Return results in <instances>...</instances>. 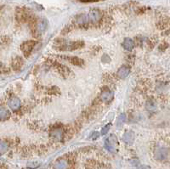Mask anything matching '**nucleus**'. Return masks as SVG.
Here are the masks:
<instances>
[{
  "label": "nucleus",
  "mask_w": 170,
  "mask_h": 169,
  "mask_svg": "<svg viewBox=\"0 0 170 169\" xmlns=\"http://www.w3.org/2000/svg\"><path fill=\"white\" fill-rule=\"evenodd\" d=\"M36 46V42L35 41H27L24 42L21 45H20V49L23 53V55L26 57H28L29 55H31V53L33 50V49Z\"/></svg>",
  "instance_id": "obj_1"
},
{
  "label": "nucleus",
  "mask_w": 170,
  "mask_h": 169,
  "mask_svg": "<svg viewBox=\"0 0 170 169\" xmlns=\"http://www.w3.org/2000/svg\"><path fill=\"white\" fill-rule=\"evenodd\" d=\"M87 16L89 22L96 23V22L100 20L101 17H102V14L98 9H92L91 11H89V14H87Z\"/></svg>",
  "instance_id": "obj_2"
},
{
  "label": "nucleus",
  "mask_w": 170,
  "mask_h": 169,
  "mask_svg": "<svg viewBox=\"0 0 170 169\" xmlns=\"http://www.w3.org/2000/svg\"><path fill=\"white\" fill-rule=\"evenodd\" d=\"M155 158L158 161H164L168 156V150L164 147H158L155 150Z\"/></svg>",
  "instance_id": "obj_3"
},
{
  "label": "nucleus",
  "mask_w": 170,
  "mask_h": 169,
  "mask_svg": "<svg viewBox=\"0 0 170 169\" xmlns=\"http://www.w3.org/2000/svg\"><path fill=\"white\" fill-rule=\"evenodd\" d=\"M116 146H117V138L114 134H111L105 142V146H106L107 150H109L111 152H114Z\"/></svg>",
  "instance_id": "obj_4"
},
{
  "label": "nucleus",
  "mask_w": 170,
  "mask_h": 169,
  "mask_svg": "<svg viewBox=\"0 0 170 169\" xmlns=\"http://www.w3.org/2000/svg\"><path fill=\"white\" fill-rule=\"evenodd\" d=\"M8 106L9 107L13 110H18L20 107V101L19 99L17 97L13 96L11 98H9V99L8 100Z\"/></svg>",
  "instance_id": "obj_5"
},
{
  "label": "nucleus",
  "mask_w": 170,
  "mask_h": 169,
  "mask_svg": "<svg viewBox=\"0 0 170 169\" xmlns=\"http://www.w3.org/2000/svg\"><path fill=\"white\" fill-rule=\"evenodd\" d=\"M113 96H114V94H113L112 91L105 90L103 91L102 93H101V95H100V98H101V100H102L103 102L108 103L112 100Z\"/></svg>",
  "instance_id": "obj_6"
},
{
  "label": "nucleus",
  "mask_w": 170,
  "mask_h": 169,
  "mask_svg": "<svg viewBox=\"0 0 170 169\" xmlns=\"http://www.w3.org/2000/svg\"><path fill=\"white\" fill-rule=\"evenodd\" d=\"M123 140L128 145H132L135 141V134L132 131H127L123 134Z\"/></svg>",
  "instance_id": "obj_7"
},
{
  "label": "nucleus",
  "mask_w": 170,
  "mask_h": 169,
  "mask_svg": "<svg viewBox=\"0 0 170 169\" xmlns=\"http://www.w3.org/2000/svg\"><path fill=\"white\" fill-rule=\"evenodd\" d=\"M69 162L66 159H59L56 161L54 168L55 169H68Z\"/></svg>",
  "instance_id": "obj_8"
},
{
  "label": "nucleus",
  "mask_w": 170,
  "mask_h": 169,
  "mask_svg": "<svg viewBox=\"0 0 170 169\" xmlns=\"http://www.w3.org/2000/svg\"><path fill=\"white\" fill-rule=\"evenodd\" d=\"M129 73H130V67L128 66H123L119 68L118 71V76L120 78H126Z\"/></svg>",
  "instance_id": "obj_9"
},
{
  "label": "nucleus",
  "mask_w": 170,
  "mask_h": 169,
  "mask_svg": "<svg viewBox=\"0 0 170 169\" xmlns=\"http://www.w3.org/2000/svg\"><path fill=\"white\" fill-rule=\"evenodd\" d=\"M123 48L126 49V50H132L134 47H135V43L134 41L129 38H126L123 40Z\"/></svg>",
  "instance_id": "obj_10"
},
{
  "label": "nucleus",
  "mask_w": 170,
  "mask_h": 169,
  "mask_svg": "<svg viewBox=\"0 0 170 169\" xmlns=\"http://www.w3.org/2000/svg\"><path fill=\"white\" fill-rule=\"evenodd\" d=\"M47 26H48V23H47V21H46V20H38V23H37L36 29H37V31H38V32H43L46 30Z\"/></svg>",
  "instance_id": "obj_11"
},
{
  "label": "nucleus",
  "mask_w": 170,
  "mask_h": 169,
  "mask_svg": "<svg viewBox=\"0 0 170 169\" xmlns=\"http://www.w3.org/2000/svg\"><path fill=\"white\" fill-rule=\"evenodd\" d=\"M22 59L20 57H16V59H14L13 63H12V67L14 68V70H18L20 69L21 66H22Z\"/></svg>",
  "instance_id": "obj_12"
},
{
  "label": "nucleus",
  "mask_w": 170,
  "mask_h": 169,
  "mask_svg": "<svg viewBox=\"0 0 170 169\" xmlns=\"http://www.w3.org/2000/svg\"><path fill=\"white\" fill-rule=\"evenodd\" d=\"M9 117V110L3 106H0V120H5Z\"/></svg>",
  "instance_id": "obj_13"
},
{
  "label": "nucleus",
  "mask_w": 170,
  "mask_h": 169,
  "mask_svg": "<svg viewBox=\"0 0 170 169\" xmlns=\"http://www.w3.org/2000/svg\"><path fill=\"white\" fill-rule=\"evenodd\" d=\"M76 21H77V23L79 24V25H84V24L88 23L89 20H88L87 15H80V16L77 17Z\"/></svg>",
  "instance_id": "obj_14"
},
{
  "label": "nucleus",
  "mask_w": 170,
  "mask_h": 169,
  "mask_svg": "<svg viewBox=\"0 0 170 169\" xmlns=\"http://www.w3.org/2000/svg\"><path fill=\"white\" fill-rule=\"evenodd\" d=\"M146 108L147 109V110L149 111H154L157 109V104L155 101H153L152 99H150L146 102Z\"/></svg>",
  "instance_id": "obj_15"
},
{
  "label": "nucleus",
  "mask_w": 170,
  "mask_h": 169,
  "mask_svg": "<svg viewBox=\"0 0 170 169\" xmlns=\"http://www.w3.org/2000/svg\"><path fill=\"white\" fill-rule=\"evenodd\" d=\"M9 148V144L5 140H0V155L4 154Z\"/></svg>",
  "instance_id": "obj_16"
},
{
  "label": "nucleus",
  "mask_w": 170,
  "mask_h": 169,
  "mask_svg": "<svg viewBox=\"0 0 170 169\" xmlns=\"http://www.w3.org/2000/svg\"><path fill=\"white\" fill-rule=\"evenodd\" d=\"M51 135L52 137H54L57 140L61 139V138H62V131H61V129L53 130L51 133Z\"/></svg>",
  "instance_id": "obj_17"
},
{
  "label": "nucleus",
  "mask_w": 170,
  "mask_h": 169,
  "mask_svg": "<svg viewBox=\"0 0 170 169\" xmlns=\"http://www.w3.org/2000/svg\"><path fill=\"white\" fill-rule=\"evenodd\" d=\"M69 59H70L71 63L77 65V66H82L83 64V59H81L80 58H78V57H71V58H70Z\"/></svg>",
  "instance_id": "obj_18"
},
{
  "label": "nucleus",
  "mask_w": 170,
  "mask_h": 169,
  "mask_svg": "<svg viewBox=\"0 0 170 169\" xmlns=\"http://www.w3.org/2000/svg\"><path fill=\"white\" fill-rule=\"evenodd\" d=\"M126 120V115L125 114H121L118 117V122H117V125L118 126H120L121 124H123V122H125Z\"/></svg>",
  "instance_id": "obj_19"
},
{
  "label": "nucleus",
  "mask_w": 170,
  "mask_h": 169,
  "mask_svg": "<svg viewBox=\"0 0 170 169\" xmlns=\"http://www.w3.org/2000/svg\"><path fill=\"white\" fill-rule=\"evenodd\" d=\"M110 128H111V125H107V126H105L104 128H102V131H101V134L102 135H106V134L109 132V130H110Z\"/></svg>",
  "instance_id": "obj_20"
},
{
  "label": "nucleus",
  "mask_w": 170,
  "mask_h": 169,
  "mask_svg": "<svg viewBox=\"0 0 170 169\" xmlns=\"http://www.w3.org/2000/svg\"><path fill=\"white\" fill-rule=\"evenodd\" d=\"M138 169H148L146 167H145V166H144V167H139Z\"/></svg>",
  "instance_id": "obj_21"
},
{
  "label": "nucleus",
  "mask_w": 170,
  "mask_h": 169,
  "mask_svg": "<svg viewBox=\"0 0 170 169\" xmlns=\"http://www.w3.org/2000/svg\"><path fill=\"white\" fill-rule=\"evenodd\" d=\"M82 1H83V2H91V1H96V0H82Z\"/></svg>",
  "instance_id": "obj_22"
}]
</instances>
